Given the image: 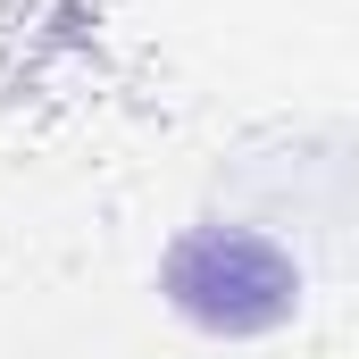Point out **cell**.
I'll return each instance as SVG.
<instances>
[{"instance_id":"obj_1","label":"cell","mask_w":359,"mask_h":359,"mask_svg":"<svg viewBox=\"0 0 359 359\" xmlns=\"http://www.w3.org/2000/svg\"><path fill=\"white\" fill-rule=\"evenodd\" d=\"M159 292L168 309L192 318L201 334H268L301 309V276L251 226H192L176 251L159 259Z\"/></svg>"}]
</instances>
